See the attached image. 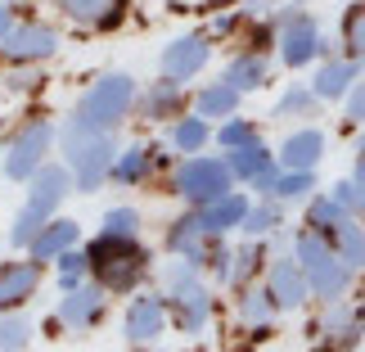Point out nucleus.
<instances>
[{"mask_svg":"<svg viewBox=\"0 0 365 352\" xmlns=\"http://www.w3.org/2000/svg\"><path fill=\"white\" fill-rule=\"evenodd\" d=\"M320 159H325V131L320 126H298L279 145V167L284 172H316Z\"/></svg>","mask_w":365,"mask_h":352,"instance_id":"obj_17","label":"nucleus"},{"mask_svg":"<svg viewBox=\"0 0 365 352\" xmlns=\"http://www.w3.org/2000/svg\"><path fill=\"white\" fill-rule=\"evenodd\" d=\"M172 149L176 154H199L207 140H212V122H207L203 114H190V118H176L172 122Z\"/></svg>","mask_w":365,"mask_h":352,"instance_id":"obj_30","label":"nucleus"},{"mask_svg":"<svg viewBox=\"0 0 365 352\" xmlns=\"http://www.w3.org/2000/svg\"><path fill=\"white\" fill-rule=\"evenodd\" d=\"M54 271H59V289H77L81 280L91 276V258L81 248H68V253L54 258Z\"/></svg>","mask_w":365,"mask_h":352,"instance_id":"obj_35","label":"nucleus"},{"mask_svg":"<svg viewBox=\"0 0 365 352\" xmlns=\"http://www.w3.org/2000/svg\"><path fill=\"white\" fill-rule=\"evenodd\" d=\"M36 81H41V77H36V68H32V64H19V73H9V77H5V86H9V91H32Z\"/></svg>","mask_w":365,"mask_h":352,"instance_id":"obj_43","label":"nucleus"},{"mask_svg":"<svg viewBox=\"0 0 365 352\" xmlns=\"http://www.w3.org/2000/svg\"><path fill=\"white\" fill-rule=\"evenodd\" d=\"M59 140H63V167L73 172V190L95 194L108 181V167L118 159L113 131H91V126H81L77 118H68Z\"/></svg>","mask_w":365,"mask_h":352,"instance_id":"obj_2","label":"nucleus"},{"mask_svg":"<svg viewBox=\"0 0 365 352\" xmlns=\"http://www.w3.org/2000/svg\"><path fill=\"white\" fill-rule=\"evenodd\" d=\"M135 109V77L126 73H104L100 81H91V91L77 100L73 118L91 131H118Z\"/></svg>","mask_w":365,"mask_h":352,"instance_id":"obj_5","label":"nucleus"},{"mask_svg":"<svg viewBox=\"0 0 365 352\" xmlns=\"http://www.w3.org/2000/svg\"><path fill=\"white\" fill-rule=\"evenodd\" d=\"M361 81V59H352V54H339V59H325L316 68V81H312V91H316V100H343L347 91H352Z\"/></svg>","mask_w":365,"mask_h":352,"instance_id":"obj_20","label":"nucleus"},{"mask_svg":"<svg viewBox=\"0 0 365 352\" xmlns=\"http://www.w3.org/2000/svg\"><path fill=\"white\" fill-rule=\"evenodd\" d=\"M248 140H262L257 126H252L248 118H235V114L221 122V131H217V145L221 149H240V145H248Z\"/></svg>","mask_w":365,"mask_h":352,"instance_id":"obj_39","label":"nucleus"},{"mask_svg":"<svg viewBox=\"0 0 365 352\" xmlns=\"http://www.w3.org/2000/svg\"><path fill=\"white\" fill-rule=\"evenodd\" d=\"M91 276L104 293H135V285L149 276V248L140 244V235H108L100 231L86 244Z\"/></svg>","mask_w":365,"mask_h":352,"instance_id":"obj_1","label":"nucleus"},{"mask_svg":"<svg viewBox=\"0 0 365 352\" xmlns=\"http://www.w3.org/2000/svg\"><path fill=\"white\" fill-rule=\"evenodd\" d=\"M329 244L339 248V258H343L347 266H352V271H361V266H365V226H361L356 217H347L343 226L334 231V239H329Z\"/></svg>","mask_w":365,"mask_h":352,"instance_id":"obj_31","label":"nucleus"},{"mask_svg":"<svg viewBox=\"0 0 365 352\" xmlns=\"http://www.w3.org/2000/svg\"><path fill=\"white\" fill-rule=\"evenodd\" d=\"M5 5H23V0H5Z\"/></svg>","mask_w":365,"mask_h":352,"instance_id":"obj_49","label":"nucleus"},{"mask_svg":"<svg viewBox=\"0 0 365 352\" xmlns=\"http://www.w3.org/2000/svg\"><path fill=\"white\" fill-rule=\"evenodd\" d=\"M343 54L365 59V0L343 14Z\"/></svg>","mask_w":365,"mask_h":352,"instance_id":"obj_37","label":"nucleus"},{"mask_svg":"<svg viewBox=\"0 0 365 352\" xmlns=\"http://www.w3.org/2000/svg\"><path fill=\"white\" fill-rule=\"evenodd\" d=\"M41 289V262H0V312H19V307Z\"/></svg>","mask_w":365,"mask_h":352,"instance_id":"obj_16","label":"nucleus"},{"mask_svg":"<svg viewBox=\"0 0 365 352\" xmlns=\"http://www.w3.org/2000/svg\"><path fill=\"white\" fill-rule=\"evenodd\" d=\"M126 0H59V9L73 23H91V27H118Z\"/></svg>","mask_w":365,"mask_h":352,"instance_id":"obj_26","label":"nucleus"},{"mask_svg":"<svg viewBox=\"0 0 365 352\" xmlns=\"http://www.w3.org/2000/svg\"><path fill=\"white\" fill-rule=\"evenodd\" d=\"M135 109L145 122H172L180 118V109H185V86H180L176 77H158L145 95H135Z\"/></svg>","mask_w":365,"mask_h":352,"instance_id":"obj_19","label":"nucleus"},{"mask_svg":"<svg viewBox=\"0 0 365 352\" xmlns=\"http://www.w3.org/2000/svg\"><path fill=\"white\" fill-rule=\"evenodd\" d=\"M54 50H59V32L46 23H14L9 36L0 41V54L9 64H46Z\"/></svg>","mask_w":365,"mask_h":352,"instance_id":"obj_10","label":"nucleus"},{"mask_svg":"<svg viewBox=\"0 0 365 352\" xmlns=\"http://www.w3.org/2000/svg\"><path fill=\"white\" fill-rule=\"evenodd\" d=\"M207 59H212V36L207 32H190V36H176L172 46L163 50V77H176V81H190V77H199Z\"/></svg>","mask_w":365,"mask_h":352,"instance_id":"obj_11","label":"nucleus"},{"mask_svg":"<svg viewBox=\"0 0 365 352\" xmlns=\"http://www.w3.org/2000/svg\"><path fill=\"white\" fill-rule=\"evenodd\" d=\"M167 280V316H172V326L176 330H185V334H199L207 321H212V293H207V285L199 280V266L194 262H172L163 271Z\"/></svg>","mask_w":365,"mask_h":352,"instance_id":"obj_6","label":"nucleus"},{"mask_svg":"<svg viewBox=\"0 0 365 352\" xmlns=\"http://www.w3.org/2000/svg\"><path fill=\"white\" fill-rule=\"evenodd\" d=\"M68 190H73V172H68V167H54V163L41 167V172L27 181V203L19 208V217H14V226H9V244L14 248H27V244H32L36 231L63 208Z\"/></svg>","mask_w":365,"mask_h":352,"instance_id":"obj_4","label":"nucleus"},{"mask_svg":"<svg viewBox=\"0 0 365 352\" xmlns=\"http://www.w3.org/2000/svg\"><path fill=\"white\" fill-rule=\"evenodd\" d=\"M226 81H230L240 95L262 91L266 81H271V59H266V50H240V54L226 64Z\"/></svg>","mask_w":365,"mask_h":352,"instance_id":"obj_24","label":"nucleus"},{"mask_svg":"<svg viewBox=\"0 0 365 352\" xmlns=\"http://www.w3.org/2000/svg\"><path fill=\"white\" fill-rule=\"evenodd\" d=\"M312 109H316V91H312V86H302V81H293V86L279 95L275 118H307Z\"/></svg>","mask_w":365,"mask_h":352,"instance_id":"obj_38","label":"nucleus"},{"mask_svg":"<svg viewBox=\"0 0 365 352\" xmlns=\"http://www.w3.org/2000/svg\"><path fill=\"white\" fill-rule=\"evenodd\" d=\"M244 213H248V199L240 190H230V194H221V199H212V203H203L199 208V221H203V231L207 235H230V231H240L244 226Z\"/></svg>","mask_w":365,"mask_h":352,"instance_id":"obj_23","label":"nucleus"},{"mask_svg":"<svg viewBox=\"0 0 365 352\" xmlns=\"http://www.w3.org/2000/svg\"><path fill=\"white\" fill-rule=\"evenodd\" d=\"M167 253H176V258H185L194 266H207V258L217 253V235L203 231L199 208H190L185 217H176L172 226H167Z\"/></svg>","mask_w":365,"mask_h":352,"instance_id":"obj_12","label":"nucleus"},{"mask_svg":"<svg viewBox=\"0 0 365 352\" xmlns=\"http://www.w3.org/2000/svg\"><path fill=\"white\" fill-rule=\"evenodd\" d=\"M235 23H240V19H235V14H230V19H226V14H221V19L212 23V32H207V36H226V32H235Z\"/></svg>","mask_w":365,"mask_h":352,"instance_id":"obj_46","label":"nucleus"},{"mask_svg":"<svg viewBox=\"0 0 365 352\" xmlns=\"http://www.w3.org/2000/svg\"><path fill=\"white\" fill-rule=\"evenodd\" d=\"M54 321H59V326H68V330H91V326H100V321H104V285L81 280L77 289H63Z\"/></svg>","mask_w":365,"mask_h":352,"instance_id":"obj_13","label":"nucleus"},{"mask_svg":"<svg viewBox=\"0 0 365 352\" xmlns=\"http://www.w3.org/2000/svg\"><path fill=\"white\" fill-rule=\"evenodd\" d=\"M167 159H163V149L158 145H126V149H118V159H113V167H108V181H118V186H145V181L153 176V167H163Z\"/></svg>","mask_w":365,"mask_h":352,"instance_id":"obj_18","label":"nucleus"},{"mask_svg":"<svg viewBox=\"0 0 365 352\" xmlns=\"http://www.w3.org/2000/svg\"><path fill=\"white\" fill-rule=\"evenodd\" d=\"M226 163H230L235 181H252L257 172H266V167L275 163V154L266 149L262 140H248V145H240V149H226Z\"/></svg>","mask_w":365,"mask_h":352,"instance_id":"obj_29","label":"nucleus"},{"mask_svg":"<svg viewBox=\"0 0 365 352\" xmlns=\"http://www.w3.org/2000/svg\"><path fill=\"white\" fill-rule=\"evenodd\" d=\"M343 114H347V122H352V126H365V77L343 95Z\"/></svg>","mask_w":365,"mask_h":352,"instance_id":"obj_41","label":"nucleus"},{"mask_svg":"<svg viewBox=\"0 0 365 352\" xmlns=\"http://www.w3.org/2000/svg\"><path fill=\"white\" fill-rule=\"evenodd\" d=\"M77 239H81V226H77L73 217H50L46 226L36 231V239L27 244V258H36V262H54L59 253L77 248Z\"/></svg>","mask_w":365,"mask_h":352,"instance_id":"obj_21","label":"nucleus"},{"mask_svg":"<svg viewBox=\"0 0 365 352\" xmlns=\"http://www.w3.org/2000/svg\"><path fill=\"white\" fill-rule=\"evenodd\" d=\"M275 46H279V64L284 68H302V64H312L316 54H329L316 19L302 14V5H289L275 19Z\"/></svg>","mask_w":365,"mask_h":352,"instance_id":"obj_9","label":"nucleus"},{"mask_svg":"<svg viewBox=\"0 0 365 352\" xmlns=\"http://www.w3.org/2000/svg\"><path fill=\"white\" fill-rule=\"evenodd\" d=\"M235 312H240V321L248 330H257V339L266 330H271V321H275V298H271V289L266 285H244V293H240V307H235Z\"/></svg>","mask_w":365,"mask_h":352,"instance_id":"obj_25","label":"nucleus"},{"mask_svg":"<svg viewBox=\"0 0 365 352\" xmlns=\"http://www.w3.org/2000/svg\"><path fill=\"white\" fill-rule=\"evenodd\" d=\"M167 298L163 293H135L131 307H126V316H122V330H126V339L131 343H153L158 334L167 330Z\"/></svg>","mask_w":365,"mask_h":352,"instance_id":"obj_14","label":"nucleus"},{"mask_svg":"<svg viewBox=\"0 0 365 352\" xmlns=\"http://www.w3.org/2000/svg\"><path fill=\"white\" fill-rule=\"evenodd\" d=\"M279 226H284V217H279V203L275 199H266V203H248V213H244V235L252 239H262V235H275Z\"/></svg>","mask_w":365,"mask_h":352,"instance_id":"obj_32","label":"nucleus"},{"mask_svg":"<svg viewBox=\"0 0 365 352\" xmlns=\"http://www.w3.org/2000/svg\"><path fill=\"white\" fill-rule=\"evenodd\" d=\"M235 109H240V91H235L226 77L212 81V86H203L199 95H194V114H203L207 122H212V118H230Z\"/></svg>","mask_w":365,"mask_h":352,"instance_id":"obj_28","label":"nucleus"},{"mask_svg":"<svg viewBox=\"0 0 365 352\" xmlns=\"http://www.w3.org/2000/svg\"><path fill=\"white\" fill-rule=\"evenodd\" d=\"M9 27H14V9L5 5V0H0V41L9 36Z\"/></svg>","mask_w":365,"mask_h":352,"instance_id":"obj_47","label":"nucleus"},{"mask_svg":"<svg viewBox=\"0 0 365 352\" xmlns=\"http://www.w3.org/2000/svg\"><path fill=\"white\" fill-rule=\"evenodd\" d=\"M100 231H108V235H140V213L135 208H108Z\"/></svg>","mask_w":365,"mask_h":352,"instance_id":"obj_40","label":"nucleus"},{"mask_svg":"<svg viewBox=\"0 0 365 352\" xmlns=\"http://www.w3.org/2000/svg\"><path fill=\"white\" fill-rule=\"evenodd\" d=\"M235 190V176H230V163L226 159H203V154H185L172 172V194H180L190 208H203L221 199V194Z\"/></svg>","mask_w":365,"mask_h":352,"instance_id":"obj_7","label":"nucleus"},{"mask_svg":"<svg viewBox=\"0 0 365 352\" xmlns=\"http://www.w3.org/2000/svg\"><path fill=\"white\" fill-rule=\"evenodd\" d=\"M266 289H271L279 312H298V307L312 298V285H307L298 258H275L271 266H266Z\"/></svg>","mask_w":365,"mask_h":352,"instance_id":"obj_15","label":"nucleus"},{"mask_svg":"<svg viewBox=\"0 0 365 352\" xmlns=\"http://www.w3.org/2000/svg\"><path fill=\"white\" fill-rule=\"evenodd\" d=\"M293 258H298L307 285L320 303H339L347 289H352V266L339 258V248L329 244L325 235H316L312 226L293 235Z\"/></svg>","mask_w":365,"mask_h":352,"instance_id":"obj_3","label":"nucleus"},{"mask_svg":"<svg viewBox=\"0 0 365 352\" xmlns=\"http://www.w3.org/2000/svg\"><path fill=\"white\" fill-rule=\"evenodd\" d=\"M361 326H365V312L361 307H347L339 303H325V321H320V334H325L329 348H352L361 339Z\"/></svg>","mask_w":365,"mask_h":352,"instance_id":"obj_22","label":"nucleus"},{"mask_svg":"<svg viewBox=\"0 0 365 352\" xmlns=\"http://www.w3.org/2000/svg\"><path fill=\"white\" fill-rule=\"evenodd\" d=\"M262 262H266V248L257 244V239L244 244V248H235L230 253V285H248V280L262 271Z\"/></svg>","mask_w":365,"mask_h":352,"instance_id":"obj_34","label":"nucleus"},{"mask_svg":"<svg viewBox=\"0 0 365 352\" xmlns=\"http://www.w3.org/2000/svg\"><path fill=\"white\" fill-rule=\"evenodd\" d=\"M329 194L347 208V213H361V203H356V186H352V181H339V186H334Z\"/></svg>","mask_w":365,"mask_h":352,"instance_id":"obj_44","label":"nucleus"},{"mask_svg":"<svg viewBox=\"0 0 365 352\" xmlns=\"http://www.w3.org/2000/svg\"><path fill=\"white\" fill-rule=\"evenodd\" d=\"M312 190H316V172H279L271 199L275 203H302V199H312Z\"/></svg>","mask_w":365,"mask_h":352,"instance_id":"obj_33","label":"nucleus"},{"mask_svg":"<svg viewBox=\"0 0 365 352\" xmlns=\"http://www.w3.org/2000/svg\"><path fill=\"white\" fill-rule=\"evenodd\" d=\"M279 172H284V167H279V163H271V167H266V172H257V176H252L248 186L257 190L262 199H271V190H275V181H279Z\"/></svg>","mask_w":365,"mask_h":352,"instance_id":"obj_42","label":"nucleus"},{"mask_svg":"<svg viewBox=\"0 0 365 352\" xmlns=\"http://www.w3.org/2000/svg\"><path fill=\"white\" fill-rule=\"evenodd\" d=\"M352 186H356V203L365 213V149H356V172H352Z\"/></svg>","mask_w":365,"mask_h":352,"instance_id":"obj_45","label":"nucleus"},{"mask_svg":"<svg viewBox=\"0 0 365 352\" xmlns=\"http://www.w3.org/2000/svg\"><path fill=\"white\" fill-rule=\"evenodd\" d=\"M347 217H356V213H347L334 194H316V199H307V226H312L316 235H325V239H334V231H339Z\"/></svg>","mask_w":365,"mask_h":352,"instance_id":"obj_27","label":"nucleus"},{"mask_svg":"<svg viewBox=\"0 0 365 352\" xmlns=\"http://www.w3.org/2000/svg\"><path fill=\"white\" fill-rule=\"evenodd\" d=\"M212 9H226V5H240V0H207Z\"/></svg>","mask_w":365,"mask_h":352,"instance_id":"obj_48","label":"nucleus"},{"mask_svg":"<svg viewBox=\"0 0 365 352\" xmlns=\"http://www.w3.org/2000/svg\"><path fill=\"white\" fill-rule=\"evenodd\" d=\"M54 126L46 118H32L23 122L19 131H14V140L5 145V159H0V172H5L9 181H32L41 167H46V154L54 145Z\"/></svg>","mask_w":365,"mask_h":352,"instance_id":"obj_8","label":"nucleus"},{"mask_svg":"<svg viewBox=\"0 0 365 352\" xmlns=\"http://www.w3.org/2000/svg\"><path fill=\"white\" fill-rule=\"evenodd\" d=\"M27 343H32V321L19 312H5L0 316V352H23Z\"/></svg>","mask_w":365,"mask_h":352,"instance_id":"obj_36","label":"nucleus"}]
</instances>
